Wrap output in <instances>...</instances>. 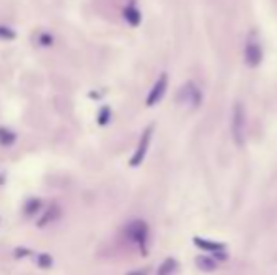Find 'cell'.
<instances>
[{"label": "cell", "mask_w": 277, "mask_h": 275, "mask_svg": "<svg viewBox=\"0 0 277 275\" xmlns=\"http://www.w3.org/2000/svg\"><path fill=\"white\" fill-rule=\"evenodd\" d=\"M51 262H53V260H51L49 255H43V257H40V266H43V268H49Z\"/></svg>", "instance_id": "2e32d148"}, {"label": "cell", "mask_w": 277, "mask_h": 275, "mask_svg": "<svg viewBox=\"0 0 277 275\" xmlns=\"http://www.w3.org/2000/svg\"><path fill=\"white\" fill-rule=\"evenodd\" d=\"M127 236H129L130 241H134L142 253L147 251V238H149V228L143 221H132L129 226H127Z\"/></svg>", "instance_id": "7a4b0ae2"}, {"label": "cell", "mask_w": 277, "mask_h": 275, "mask_svg": "<svg viewBox=\"0 0 277 275\" xmlns=\"http://www.w3.org/2000/svg\"><path fill=\"white\" fill-rule=\"evenodd\" d=\"M166 89H168V75L166 74H160V77L157 79V81H155V85L151 87V91H149L145 104H147L149 107L157 106V104L162 100V96L166 94Z\"/></svg>", "instance_id": "277c9868"}, {"label": "cell", "mask_w": 277, "mask_h": 275, "mask_svg": "<svg viewBox=\"0 0 277 275\" xmlns=\"http://www.w3.org/2000/svg\"><path fill=\"white\" fill-rule=\"evenodd\" d=\"M42 207H43L42 200H36V198H34V200H31L25 206V215H36V213L40 211Z\"/></svg>", "instance_id": "4fadbf2b"}, {"label": "cell", "mask_w": 277, "mask_h": 275, "mask_svg": "<svg viewBox=\"0 0 277 275\" xmlns=\"http://www.w3.org/2000/svg\"><path fill=\"white\" fill-rule=\"evenodd\" d=\"M110 117H111V109L108 106H104L98 113V125H108Z\"/></svg>", "instance_id": "5bb4252c"}, {"label": "cell", "mask_w": 277, "mask_h": 275, "mask_svg": "<svg viewBox=\"0 0 277 275\" xmlns=\"http://www.w3.org/2000/svg\"><path fill=\"white\" fill-rule=\"evenodd\" d=\"M194 245H198L200 249L211 251V253H219V255L224 253V243H213V241H208L204 238H194Z\"/></svg>", "instance_id": "9c48e42d"}, {"label": "cell", "mask_w": 277, "mask_h": 275, "mask_svg": "<svg viewBox=\"0 0 277 275\" xmlns=\"http://www.w3.org/2000/svg\"><path fill=\"white\" fill-rule=\"evenodd\" d=\"M196 268L202 269V271H213L217 268V262L215 258H210V257H198L196 258Z\"/></svg>", "instance_id": "30bf717a"}, {"label": "cell", "mask_w": 277, "mask_h": 275, "mask_svg": "<svg viewBox=\"0 0 277 275\" xmlns=\"http://www.w3.org/2000/svg\"><path fill=\"white\" fill-rule=\"evenodd\" d=\"M179 98L183 100V104H189L191 107H198L202 104V93H200V89H198L192 81L183 85L181 93H179Z\"/></svg>", "instance_id": "5b68a950"}, {"label": "cell", "mask_w": 277, "mask_h": 275, "mask_svg": "<svg viewBox=\"0 0 277 275\" xmlns=\"http://www.w3.org/2000/svg\"><path fill=\"white\" fill-rule=\"evenodd\" d=\"M13 142H15V134L2 126V128H0V145H2V147H10Z\"/></svg>", "instance_id": "7c38bea8"}, {"label": "cell", "mask_w": 277, "mask_h": 275, "mask_svg": "<svg viewBox=\"0 0 277 275\" xmlns=\"http://www.w3.org/2000/svg\"><path fill=\"white\" fill-rule=\"evenodd\" d=\"M175 268H178V262H175L173 258H166L164 262L160 264V268H159V271H157V275H173Z\"/></svg>", "instance_id": "8fae6325"}, {"label": "cell", "mask_w": 277, "mask_h": 275, "mask_svg": "<svg viewBox=\"0 0 277 275\" xmlns=\"http://www.w3.org/2000/svg\"><path fill=\"white\" fill-rule=\"evenodd\" d=\"M0 38H4V40H13V38H15V32H13L12 29H8V26L0 25Z\"/></svg>", "instance_id": "9a60e30c"}, {"label": "cell", "mask_w": 277, "mask_h": 275, "mask_svg": "<svg viewBox=\"0 0 277 275\" xmlns=\"http://www.w3.org/2000/svg\"><path fill=\"white\" fill-rule=\"evenodd\" d=\"M130 275H147V269H140V271H134V273Z\"/></svg>", "instance_id": "e0dca14e"}, {"label": "cell", "mask_w": 277, "mask_h": 275, "mask_svg": "<svg viewBox=\"0 0 277 275\" xmlns=\"http://www.w3.org/2000/svg\"><path fill=\"white\" fill-rule=\"evenodd\" d=\"M59 215H61V207L53 204V206H49L47 209H43V215H42V219L38 221V226H47L49 223L59 219Z\"/></svg>", "instance_id": "52a82bcc"}, {"label": "cell", "mask_w": 277, "mask_h": 275, "mask_svg": "<svg viewBox=\"0 0 277 275\" xmlns=\"http://www.w3.org/2000/svg\"><path fill=\"white\" fill-rule=\"evenodd\" d=\"M230 130H232L234 144L238 145V147H243V144H245V112H243L241 104H236L234 109H232Z\"/></svg>", "instance_id": "6da1fadb"}, {"label": "cell", "mask_w": 277, "mask_h": 275, "mask_svg": "<svg viewBox=\"0 0 277 275\" xmlns=\"http://www.w3.org/2000/svg\"><path fill=\"white\" fill-rule=\"evenodd\" d=\"M243 57H245V64L251 66V68H257L260 63H262V49L257 42H247L245 51H243Z\"/></svg>", "instance_id": "8992f818"}, {"label": "cell", "mask_w": 277, "mask_h": 275, "mask_svg": "<svg viewBox=\"0 0 277 275\" xmlns=\"http://www.w3.org/2000/svg\"><path fill=\"white\" fill-rule=\"evenodd\" d=\"M123 17L130 26H138L140 23H142V13H140V10H138L136 6H127V8H124Z\"/></svg>", "instance_id": "ba28073f"}, {"label": "cell", "mask_w": 277, "mask_h": 275, "mask_svg": "<svg viewBox=\"0 0 277 275\" xmlns=\"http://www.w3.org/2000/svg\"><path fill=\"white\" fill-rule=\"evenodd\" d=\"M153 130H155L153 125L147 126V128L143 130L142 138H140V142H138V147H136V151H134V155H132V158H130V166H132V168H136V166H140V164L143 162V158H145V155H147L149 145H151Z\"/></svg>", "instance_id": "3957f363"}]
</instances>
